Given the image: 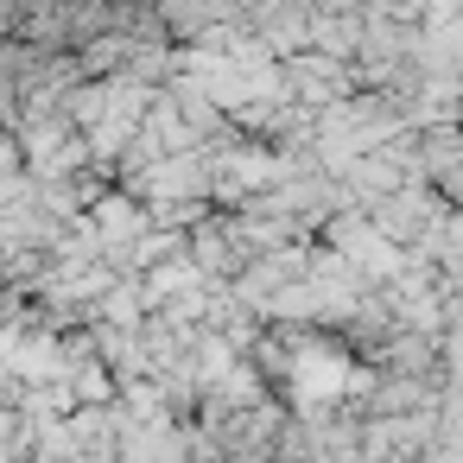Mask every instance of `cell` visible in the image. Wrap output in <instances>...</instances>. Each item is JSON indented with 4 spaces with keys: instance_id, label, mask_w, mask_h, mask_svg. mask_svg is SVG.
Listing matches in <instances>:
<instances>
[{
    "instance_id": "6da1fadb",
    "label": "cell",
    "mask_w": 463,
    "mask_h": 463,
    "mask_svg": "<svg viewBox=\"0 0 463 463\" xmlns=\"http://www.w3.org/2000/svg\"><path fill=\"white\" fill-rule=\"evenodd\" d=\"M311 14H317L311 0H248L241 26L260 33V39L273 45V58H292V52L311 45Z\"/></svg>"
},
{
    "instance_id": "7a4b0ae2",
    "label": "cell",
    "mask_w": 463,
    "mask_h": 463,
    "mask_svg": "<svg viewBox=\"0 0 463 463\" xmlns=\"http://www.w3.org/2000/svg\"><path fill=\"white\" fill-rule=\"evenodd\" d=\"M71 393H77V400H109L115 381H109L96 362H77V368H71Z\"/></svg>"
}]
</instances>
